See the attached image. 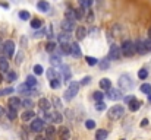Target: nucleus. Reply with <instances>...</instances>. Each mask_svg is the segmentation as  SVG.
<instances>
[{
  "label": "nucleus",
  "mask_w": 151,
  "mask_h": 140,
  "mask_svg": "<svg viewBox=\"0 0 151 140\" xmlns=\"http://www.w3.org/2000/svg\"><path fill=\"white\" fill-rule=\"evenodd\" d=\"M120 57H122L120 47L116 45V44H111L110 50H109V60H119Z\"/></svg>",
  "instance_id": "obj_6"
},
{
  "label": "nucleus",
  "mask_w": 151,
  "mask_h": 140,
  "mask_svg": "<svg viewBox=\"0 0 151 140\" xmlns=\"http://www.w3.org/2000/svg\"><path fill=\"white\" fill-rule=\"evenodd\" d=\"M60 51L63 54H70V44L69 43H60Z\"/></svg>",
  "instance_id": "obj_26"
},
{
  "label": "nucleus",
  "mask_w": 151,
  "mask_h": 140,
  "mask_svg": "<svg viewBox=\"0 0 151 140\" xmlns=\"http://www.w3.org/2000/svg\"><path fill=\"white\" fill-rule=\"evenodd\" d=\"M34 117H35V112H34L31 108H28L27 111H24V112H22V115H21L22 121H31Z\"/></svg>",
  "instance_id": "obj_12"
},
{
  "label": "nucleus",
  "mask_w": 151,
  "mask_h": 140,
  "mask_svg": "<svg viewBox=\"0 0 151 140\" xmlns=\"http://www.w3.org/2000/svg\"><path fill=\"white\" fill-rule=\"evenodd\" d=\"M19 18H21L22 21H28V19H29V12L21 10V12H19Z\"/></svg>",
  "instance_id": "obj_42"
},
{
  "label": "nucleus",
  "mask_w": 151,
  "mask_h": 140,
  "mask_svg": "<svg viewBox=\"0 0 151 140\" xmlns=\"http://www.w3.org/2000/svg\"><path fill=\"white\" fill-rule=\"evenodd\" d=\"M100 88L103 91H109L110 88H111V82H110V79H107V77H103L100 80Z\"/></svg>",
  "instance_id": "obj_20"
},
{
  "label": "nucleus",
  "mask_w": 151,
  "mask_h": 140,
  "mask_svg": "<svg viewBox=\"0 0 151 140\" xmlns=\"http://www.w3.org/2000/svg\"><path fill=\"white\" fill-rule=\"evenodd\" d=\"M51 102H53V105H54L56 108H62V101H60V99H59L57 96H53Z\"/></svg>",
  "instance_id": "obj_47"
},
{
  "label": "nucleus",
  "mask_w": 151,
  "mask_h": 140,
  "mask_svg": "<svg viewBox=\"0 0 151 140\" xmlns=\"http://www.w3.org/2000/svg\"><path fill=\"white\" fill-rule=\"evenodd\" d=\"M148 38H150V40H151V28H150V29H148Z\"/></svg>",
  "instance_id": "obj_58"
},
{
  "label": "nucleus",
  "mask_w": 151,
  "mask_h": 140,
  "mask_svg": "<svg viewBox=\"0 0 151 140\" xmlns=\"http://www.w3.org/2000/svg\"><path fill=\"white\" fill-rule=\"evenodd\" d=\"M87 21H88V22H93V21H94V15H93L91 12L88 13V16H87Z\"/></svg>",
  "instance_id": "obj_55"
},
{
  "label": "nucleus",
  "mask_w": 151,
  "mask_h": 140,
  "mask_svg": "<svg viewBox=\"0 0 151 140\" xmlns=\"http://www.w3.org/2000/svg\"><path fill=\"white\" fill-rule=\"evenodd\" d=\"M6 79H7V82H15L16 80V73L13 70H7L6 72Z\"/></svg>",
  "instance_id": "obj_30"
},
{
  "label": "nucleus",
  "mask_w": 151,
  "mask_h": 140,
  "mask_svg": "<svg viewBox=\"0 0 151 140\" xmlns=\"http://www.w3.org/2000/svg\"><path fill=\"white\" fill-rule=\"evenodd\" d=\"M13 92V88H4V89H1L0 91V96H3V95H9V93Z\"/></svg>",
  "instance_id": "obj_49"
},
{
  "label": "nucleus",
  "mask_w": 151,
  "mask_h": 140,
  "mask_svg": "<svg viewBox=\"0 0 151 140\" xmlns=\"http://www.w3.org/2000/svg\"><path fill=\"white\" fill-rule=\"evenodd\" d=\"M147 124H148V120H147V118L141 121V126H142V127H144V126H147Z\"/></svg>",
  "instance_id": "obj_56"
},
{
  "label": "nucleus",
  "mask_w": 151,
  "mask_h": 140,
  "mask_svg": "<svg viewBox=\"0 0 151 140\" xmlns=\"http://www.w3.org/2000/svg\"><path fill=\"white\" fill-rule=\"evenodd\" d=\"M141 92L145 93V95H148V93H151V85L150 83H144V85H141Z\"/></svg>",
  "instance_id": "obj_36"
},
{
  "label": "nucleus",
  "mask_w": 151,
  "mask_h": 140,
  "mask_svg": "<svg viewBox=\"0 0 151 140\" xmlns=\"http://www.w3.org/2000/svg\"><path fill=\"white\" fill-rule=\"evenodd\" d=\"M32 105H34V104H32V101H31V99H28V98H27V99H24V101H21V107L32 108Z\"/></svg>",
  "instance_id": "obj_39"
},
{
  "label": "nucleus",
  "mask_w": 151,
  "mask_h": 140,
  "mask_svg": "<svg viewBox=\"0 0 151 140\" xmlns=\"http://www.w3.org/2000/svg\"><path fill=\"white\" fill-rule=\"evenodd\" d=\"M96 109H97V111H104V109H106V104L103 102V99H101V101H97V104H96Z\"/></svg>",
  "instance_id": "obj_44"
},
{
  "label": "nucleus",
  "mask_w": 151,
  "mask_h": 140,
  "mask_svg": "<svg viewBox=\"0 0 151 140\" xmlns=\"http://www.w3.org/2000/svg\"><path fill=\"white\" fill-rule=\"evenodd\" d=\"M9 70V61L6 57H0V72L1 73H6Z\"/></svg>",
  "instance_id": "obj_17"
},
{
  "label": "nucleus",
  "mask_w": 151,
  "mask_h": 140,
  "mask_svg": "<svg viewBox=\"0 0 151 140\" xmlns=\"http://www.w3.org/2000/svg\"><path fill=\"white\" fill-rule=\"evenodd\" d=\"M1 50H3L4 55H6L7 58H10V57L13 55V53H15V43H13L12 40L4 41V43H3V47H1Z\"/></svg>",
  "instance_id": "obj_5"
},
{
  "label": "nucleus",
  "mask_w": 151,
  "mask_h": 140,
  "mask_svg": "<svg viewBox=\"0 0 151 140\" xmlns=\"http://www.w3.org/2000/svg\"><path fill=\"white\" fill-rule=\"evenodd\" d=\"M78 91H79V83L78 82H69V86H68V89L65 92V99L66 101L73 99L78 95Z\"/></svg>",
  "instance_id": "obj_2"
},
{
  "label": "nucleus",
  "mask_w": 151,
  "mask_h": 140,
  "mask_svg": "<svg viewBox=\"0 0 151 140\" xmlns=\"http://www.w3.org/2000/svg\"><path fill=\"white\" fill-rule=\"evenodd\" d=\"M37 7H38V10H40V12H49L50 4H49L46 0H40V1L37 3Z\"/></svg>",
  "instance_id": "obj_18"
},
{
  "label": "nucleus",
  "mask_w": 151,
  "mask_h": 140,
  "mask_svg": "<svg viewBox=\"0 0 151 140\" xmlns=\"http://www.w3.org/2000/svg\"><path fill=\"white\" fill-rule=\"evenodd\" d=\"M109 98L111 99V101H119V99H122V92H120V89H109Z\"/></svg>",
  "instance_id": "obj_10"
},
{
  "label": "nucleus",
  "mask_w": 151,
  "mask_h": 140,
  "mask_svg": "<svg viewBox=\"0 0 151 140\" xmlns=\"http://www.w3.org/2000/svg\"><path fill=\"white\" fill-rule=\"evenodd\" d=\"M70 54H72L75 58H79V57L82 55L81 47L78 45V43H72V44H70Z\"/></svg>",
  "instance_id": "obj_9"
},
{
  "label": "nucleus",
  "mask_w": 151,
  "mask_h": 140,
  "mask_svg": "<svg viewBox=\"0 0 151 140\" xmlns=\"http://www.w3.org/2000/svg\"><path fill=\"white\" fill-rule=\"evenodd\" d=\"M85 61H87V64L88 66H96L99 61H97V58L96 57H93V55H88V57H85Z\"/></svg>",
  "instance_id": "obj_34"
},
{
  "label": "nucleus",
  "mask_w": 151,
  "mask_h": 140,
  "mask_svg": "<svg viewBox=\"0 0 151 140\" xmlns=\"http://www.w3.org/2000/svg\"><path fill=\"white\" fill-rule=\"evenodd\" d=\"M38 105H40V108H41L43 111H49V109H50V101L46 99V98H41V99L38 101Z\"/></svg>",
  "instance_id": "obj_19"
},
{
  "label": "nucleus",
  "mask_w": 151,
  "mask_h": 140,
  "mask_svg": "<svg viewBox=\"0 0 151 140\" xmlns=\"http://www.w3.org/2000/svg\"><path fill=\"white\" fill-rule=\"evenodd\" d=\"M107 134H109V133H107L106 130H103V129H101V130H99V131L96 133V139L97 140H104L106 137H107Z\"/></svg>",
  "instance_id": "obj_32"
},
{
  "label": "nucleus",
  "mask_w": 151,
  "mask_h": 140,
  "mask_svg": "<svg viewBox=\"0 0 151 140\" xmlns=\"http://www.w3.org/2000/svg\"><path fill=\"white\" fill-rule=\"evenodd\" d=\"M85 127H87L88 130L96 129V121H94V120H87V121H85Z\"/></svg>",
  "instance_id": "obj_43"
},
{
  "label": "nucleus",
  "mask_w": 151,
  "mask_h": 140,
  "mask_svg": "<svg viewBox=\"0 0 151 140\" xmlns=\"http://www.w3.org/2000/svg\"><path fill=\"white\" fill-rule=\"evenodd\" d=\"M25 83L29 86V88H34L35 85H37V79H35V76H27V80H25Z\"/></svg>",
  "instance_id": "obj_25"
},
{
  "label": "nucleus",
  "mask_w": 151,
  "mask_h": 140,
  "mask_svg": "<svg viewBox=\"0 0 151 140\" xmlns=\"http://www.w3.org/2000/svg\"><path fill=\"white\" fill-rule=\"evenodd\" d=\"M75 35H76V40L81 41V40H84V38L87 37V29H85L84 26H78V28L75 29Z\"/></svg>",
  "instance_id": "obj_13"
},
{
  "label": "nucleus",
  "mask_w": 151,
  "mask_h": 140,
  "mask_svg": "<svg viewBox=\"0 0 151 140\" xmlns=\"http://www.w3.org/2000/svg\"><path fill=\"white\" fill-rule=\"evenodd\" d=\"M51 121L54 123V124H60L62 121H63V117H62V114L60 112H54V114H51Z\"/></svg>",
  "instance_id": "obj_21"
},
{
  "label": "nucleus",
  "mask_w": 151,
  "mask_h": 140,
  "mask_svg": "<svg viewBox=\"0 0 151 140\" xmlns=\"http://www.w3.org/2000/svg\"><path fill=\"white\" fill-rule=\"evenodd\" d=\"M134 45H135V51H137V53H139V54H145V53H147V48H145L144 41L137 40V43H135Z\"/></svg>",
  "instance_id": "obj_15"
},
{
  "label": "nucleus",
  "mask_w": 151,
  "mask_h": 140,
  "mask_svg": "<svg viewBox=\"0 0 151 140\" xmlns=\"http://www.w3.org/2000/svg\"><path fill=\"white\" fill-rule=\"evenodd\" d=\"M57 76H59V70H56V67H51V69L47 70V77H49L50 80L51 79H56Z\"/></svg>",
  "instance_id": "obj_23"
},
{
  "label": "nucleus",
  "mask_w": 151,
  "mask_h": 140,
  "mask_svg": "<svg viewBox=\"0 0 151 140\" xmlns=\"http://www.w3.org/2000/svg\"><path fill=\"white\" fill-rule=\"evenodd\" d=\"M59 67L62 69L60 72H62V75H63V79H65V80H69V79H70V75H72V73H70V67H69L68 64H66V66H65V64H60Z\"/></svg>",
  "instance_id": "obj_14"
},
{
  "label": "nucleus",
  "mask_w": 151,
  "mask_h": 140,
  "mask_svg": "<svg viewBox=\"0 0 151 140\" xmlns=\"http://www.w3.org/2000/svg\"><path fill=\"white\" fill-rule=\"evenodd\" d=\"M123 114H125V108H123L122 105H113V107L109 109L107 117H109L110 120H119V118L123 117Z\"/></svg>",
  "instance_id": "obj_1"
},
{
  "label": "nucleus",
  "mask_w": 151,
  "mask_h": 140,
  "mask_svg": "<svg viewBox=\"0 0 151 140\" xmlns=\"http://www.w3.org/2000/svg\"><path fill=\"white\" fill-rule=\"evenodd\" d=\"M93 96H94L96 101H101V99L104 98V93H101V91H97V92L93 93Z\"/></svg>",
  "instance_id": "obj_48"
},
{
  "label": "nucleus",
  "mask_w": 151,
  "mask_h": 140,
  "mask_svg": "<svg viewBox=\"0 0 151 140\" xmlns=\"http://www.w3.org/2000/svg\"><path fill=\"white\" fill-rule=\"evenodd\" d=\"M50 88L51 89H59V88H60V82H59V79H57V77L50 80Z\"/></svg>",
  "instance_id": "obj_40"
},
{
  "label": "nucleus",
  "mask_w": 151,
  "mask_h": 140,
  "mask_svg": "<svg viewBox=\"0 0 151 140\" xmlns=\"http://www.w3.org/2000/svg\"><path fill=\"white\" fill-rule=\"evenodd\" d=\"M65 18H66V19H70V21H76L75 10H73V9H68V10L65 12Z\"/></svg>",
  "instance_id": "obj_27"
},
{
  "label": "nucleus",
  "mask_w": 151,
  "mask_h": 140,
  "mask_svg": "<svg viewBox=\"0 0 151 140\" xmlns=\"http://www.w3.org/2000/svg\"><path fill=\"white\" fill-rule=\"evenodd\" d=\"M144 44H145V48H147V51H151V40L148 38L147 41H144Z\"/></svg>",
  "instance_id": "obj_54"
},
{
  "label": "nucleus",
  "mask_w": 151,
  "mask_h": 140,
  "mask_svg": "<svg viewBox=\"0 0 151 140\" xmlns=\"http://www.w3.org/2000/svg\"><path fill=\"white\" fill-rule=\"evenodd\" d=\"M44 129H46V121H44V120H41V118L32 120V123H31V130H32V131L40 133V131H43Z\"/></svg>",
  "instance_id": "obj_7"
},
{
  "label": "nucleus",
  "mask_w": 151,
  "mask_h": 140,
  "mask_svg": "<svg viewBox=\"0 0 151 140\" xmlns=\"http://www.w3.org/2000/svg\"><path fill=\"white\" fill-rule=\"evenodd\" d=\"M119 88L122 91H125V92L126 91H131L134 88V82H132V79H131L129 75H122L119 77Z\"/></svg>",
  "instance_id": "obj_3"
},
{
  "label": "nucleus",
  "mask_w": 151,
  "mask_h": 140,
  "mask_svg": "<svg viewBox=\"0 0 151 140\" xmlns=\"http://www.w3.org/2000/svg\"><path fill=\"white\" fill-rule=\"evenodd\" d=\"M148 99H150V102H151V93H148Z\"/></svg>",
  "instance_id": "obj_59"
},
{
  "label": "nucleus",
  "mask_w": 151,
  "mask_h": 140,
  "mask_svg": "<svg viewBox=\"0 0 151 140\" xmlns=\"http://www.w3.org/2000/svg\"><path fill=\"white\" fill-rule=\"evenodd\" d=\"M138 77H139L141 80L147 79V77H148V70H145V69H141V70L138 72Z\"/></svg>",
  "instance_id": "obj_38"
},
{
  "label": "nucleus",
  "mask_w": 151,
  "mask_h": 140,
  "mask_svg": "<svg viewBox=\"0 0 151 140\" xmlns=\"http://www.w3.org/2000/svg\"><path fill=\"white\" fill-rule=\"evenodd\" d=\"M120 51H122V55H126V57H132L137 51H135V45L132 41L126 40L122 43V47H120Z\"/></svg>",
  "instance_id": "obj_4"
},
{
  "label": "nucleus",
  "mask_w": 151,
  "mask_h": 140,
  "mask_svg": "<svg viewBox=\"0 0 151 140\" xmlns=\"http://www.w3.org/2000/svg\"><path fill=\"white\" fill-rule=\"evenodd\" d=\"M41 26H43V22H41L40 19H37V18H35V19H32V21H31V28L38 29V28H41Z\"/></svg>",
  "instance_id": "obj_33"
},
{
  "label": "nucleus",
  "mask_w": 151,
  "mask_h": 140,
  "mask_svg": "<svg viewBox=\"0 0 151 140\" xmlns=\"http://www.w3.org/2000/svg\"><path fill=\"white\" fill-rule=\"evenodd\" d=\"M22 60H24V53H18V55H16V63L21 64Z\"/></svg>",
  "instance_id": "obj_50"
},
{
  "label": "nucleus",
  "mask_w": 151,
  "mask_h": 140,
  "mask_svg": "<svg viewBox=\"0 0 151 140\" xmlns=\"http://www.w3.org/2000/svg\"><path fill=\"white\" fill-rule=\"evenodd\" d=\"M109 58H104V60H101V63H100V69L101 70H107L109 69Z\"/></svg>",
  "instance_id": "obj_45"
},
{
  "label": "nucleus",
  "mask_w": 151,
  "mask_h": 140,
  "mask_svg": "<svg viewBox=\"0 0 151 140\" xmlns=\"http://www.w3.org/2000/svg\"><path fill=\"white\" fill-rule=\"evenodd\" d=\"M56 43H54V41H49V43H47V45H46V50H47V51H49V53H53V51H54V50H56Z\"/></svg>",
  "instance_id": "obj_41"
},
{
  "label": "nucleus",
  "mask_w": 151,
  "mask_h": 140,
  "mask_svg": "<svg viewBox=\"0 0 151 140\" xmlns=\"http://www.w3.org/2000/svg\"><path fill=\"white\" fill-rule=\"evenodd\" d=\"M62 29H63V31H66V32L73 31V29H75V23H73V21H70V19H66V18H65V21L62 22Z\"/></svg>",
  "instance_id": "obj_8"
},
{
  "label": "nucleus",
  "mask_w": 151,
  "mask_h": 140,
  "mask_svg": "<svg viewBox=\"0 0 151 140\" xmlns=\"http://www.w3.org/2000/svg\"><path fill=\"white\" fill-rule=\"evenodd\" d=\"M44 35H46L44 29H43V31H37V32L34 34V37H35V38H40V37H44Z\"/></svg>",
  "instance_id": "obj_52"
},
{
  "label": "nucleus",
  "mask_w": 151,
  "mask_h": 140,
  "mask_svg": "<svg viewBox=\"0 0 151 140\" xmlns=\"http://www.w3.org/2000/svg\"><path fill=\"white\" fill-rule=\"evenodd\" d=\"M0 48H1V47H0Z\"/></svg>",
  "instance_id": "obj_60"
},
{
  "label": "nucleus",
  "mask_w": 151,
  "mask_h": 140,
  "mask_svg": "<svg viewBox=\"0 0 151 140\" xmlns=\"http://www.w3.org/2000/svg\"><path fill=\"white\" fill-rule=\"evenodd\" d=\"M78 1H79L81 7H84V9H90L94 3V0H78Z\"/></svg>",
  "instance_id": "obj_31"
},
{
  "label": "nucleus",
  "mask_w": 151,
  "mask_h": 140,
  "mask_svg": "<svg viewBox=\"0 0 151 140\" xmlns=\"http://www.w3.org/2000/svg\"><path fill=\"white\" fill-rule=\"evenodd\" d=\"M69 40H70V35H69V32H66V31H63V32L59 35V41H60V43H69Z\"/></svg>",
  "instance_id": "obj_28"
},
{
  "label": "nucleus",
  "mask_w": 151,
  "mask_h": 140,
  "mask_svg": "<svg viewBox=\"0 0 151 140\" xmlns=\"http://www.w3.org/2000/svg\"><path fill=\"white\" fill-rule=\"evenodd\" d=\"M90 82H91V77H90V76H85V77L81 80V85H88Z\"/></svg>",
  "instance_id": "obj_51"
},
{
  "label": "nucleus",
  "mask_w": 151,
  "mask_h": 140,
  "mask_svg": "<svg viewBox=\"0 0 151 140\" xmlns=\"http://www.w3.org/2000/svg\"><path fill=\"white\" fill-rule=\"evenodd\" d=\"M43 72H44V69H43L41 64H35L34 66V73L35 75H43Z\"/></svg>",
  "instance_id": "obj_46"
},
{
  "label": "nucleus",
  "mask_w": 151,
  "mask_h": 140,
  "mask_svg": "<svg viewBox=\"0 0 151 140\" xmlns=\"http://www.w3.org/2000/svg\"><path fill=\"white\" fill-rule=\"evenodd\" d=\"M50 63H51V66H54V67H59L60 64H62V60H60V57L59 55H51L50 57Z\"/></svg>",
  "instance_id": "obj_24"
},
{
  "label": "nucleus",
  "mask_w": 151,
  "mask_h": 140,
  "mask_svg": "<svg viewBox=\"0 0 151 140\" xmlns=\"http://www.w3.org/2000/svg\"><path fill=\"white\" fill-rule=\"evenodd\" d=\"M3 114H4V109H3V108H1V107H0V117H1V115H3Z\"/></svg>",
  "instance_id": "obj_57"
},
{
  "label": "nucleus",
  "mask_w": 151,
  "mask_h": 140,
  "mask_svg": "<svg viewBox=\"0 0 151 140\" xmlns=\"http://www.w3.org/2000/svg\"><path fill=\"white\" fill-rule=\"evenodd\" d=\"M59 136H60L62 139H69V137H70V131H69L66 127H62V129H59Z\"/></svg>",
  "instance_id": "obj_22"
},
{
  "label": "nucleus",
  "mask_w": 151,
  "mask_h": 140,
  "mask_svg": "<svg viewBox=\"0 0 151 140\" xmlns=\"http://www.w3.org/2000/svg\"><path fill=\"white\" fill-rule=\"evenodd\" d=\"M126 105H129V109L132 111V112H135V111H138L139 108H141V101L139 99H137V98H134L131 102H128Z\"/></svg>",
  "instance_id": "obj_11"
},
{
  "label": "nucleus",
  "mask_w": 151,
  "mask_h": 140,
  "mask_svg": "<svg viewBox=\"0 0 151 140\" xmlns=\"http://www.w3.org/2000/svg\"><path fill=\"white\" fill-rule=\"evenodd\" d=\"M29 89H31V88H29L27 83H24V85H19V88H18V91H19L21 93H29V92H31Z\"/></svg>",
  "instance_id": "obj_37"
},
{
  "label": "nucleus",
  "mask_w": 151,
  "mask_h": 140,
  "mask_svg": "<svg viewBox=\"0 0 151 140\" xmlns=\"http://www.w3.org/2000/svg\"><path fill=\"white\" fill-rule=\"evenodd\" d=\"M44 130H46V136H47L49 139L54 137V134H56V129H54L53 126H49V127H46Z\"/></svg>",
  "instance_id": "obj_29"
},
{
  "label": "nucleus",
  "mask_w": 151,
  "mask_h": 140,
  "mask_svg": "<svg viewBox=\"0 0 151 140\" xmlns=\"http://www.w3.org/2000/svg\"><path fill=\"white\" fill-rule=\"evenodd\" d=\"M9 107L18 109V108L21 107V99H19L18 96H12V98H9Z\"/></svg>",
  "instance_id": "obj_16"
},
{
  "label": "nucleus",
  "mask_w": 151,
  "mask_h": 140,
  "mask_svg": "<svg viewBox=\"0 0 151 140\" xmlns=\"http://www.w3.org/2000/svg\"><path fill=\"white\" fill-rule=\"evenodd\" d=\"M134 98H135L134 95H128V96H125V98H123V101H125V104H128V102H131Z\"/></svg>",
  "instance_id": "obj_53"
},
{
  "label": "nucleus",
  "mask_w": 151,
  "mask_h": 140,
  "mask_svg": "<svg viewBox=\"0 0 151 140\" xmlns=\"http://www.w3.org/2000/svg\"><path fill=\"white\" fill-rule=\"evenodd\" d=\"M7 117H9V120H15L16 118V109L12 108V107H9L7 108Z\"/></svg>",
  "instance_id": "obj_35"
}]
</instances>
